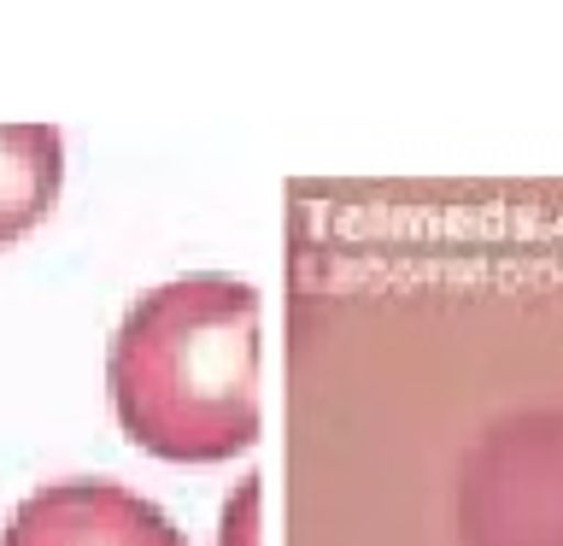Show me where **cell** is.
Wrapping results in <instances>:
<instances>
[{
    "label": "cell",
    "mask_w": 563,
    "mask_h": 546,
    "mask_svg": "<svg viewBox=\"0 0 563 546\" xmlns=\"http://www.w3.org/2000/svg\"><path fill=\"white\" fill-rule=\"evenodd\" d=\"M65 183V135L53 123H0V247L30 236Z\"/></svg>",
    "instance_id": "cell-3"
},
{
    "label": "cell",
    "mask_w": 563,
    "mask_h": 546,
    "mask_svg": "<svg viewBox=\"0 0 563 546\" xmlns=\"http://www.w3.org/2000/svg\"><path fill=\"white\" fill-rule=\"evenodd\" d=\"M0 546H188V535L123 482H53L7 517Z\"/></svg>",
    "instance_id": "cell-2"
},
{
    "label": "cell",
    "mask_w": 563,
    "mask_h": 546,
    "mask_svg": "<svg viewBox=\"0 0 563 546\" xmlns=\"http://www.w3.org/2000/svg\"><path fill=\"white\" fill-rule=\"evenodd\" d=\"M264 482L258 476H241V488L223 500V523H218V546H258L264 528Z\"/></svg>",
    "instance_id": "cell-4"
},
{
    "label": "cell",
    "mask_w": 563,
    "mask_h": 546,
    "mask_svg": "<svg viewBox=\"0 0 563 546\" xmlns=\"http://www.w3.org/2000/svg\"><path fill=\"white\" fill-rule=\"evenodd\" d=\"M123 435L165 465H229L258 440V288L223 271L158 282L106 352Z\"/></svg>",
    "instance_id": "cell-1"
}]
</instances>
